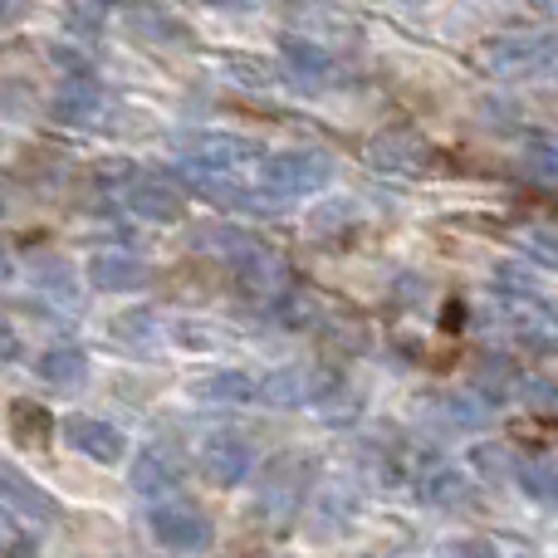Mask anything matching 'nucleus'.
Masks as SVG:
<instances>
[{
  "label": "nucleus",
  "instance_id": "f257e3e1",
  "mask_svg": "<svg viewBox=\"0 0 558 558\" xmlns=\"http://www.w3.org/2000/svg\"><path fill=\"white\" fill-rule=\"evenodd\" d=\"M328 172H333V167H328V157H318V153H279V157H265L260 162V182L275 186L279 196L314 192Z\"/></svg>",
  "mask_w": 558,
  "mask_h": 558
},
{
  "label": "nucleus",
  "instance_id": "f03ea898",
  "mask_svg": "<svg viewBox=\"0 0 558 558\" xmlns=\"http://www.w3.org/2000/svg\"><path fill=\"white\" fill-rule=\"evenodd\" d=\"M153 534H157V544L182 549V554H196V549L211 544V524H206V514L186 510V505H157L153 510Z\"/></svg>",
  "mask_w": 558,
  "mask_h": 558
},
{
  "label": "nucleus",
  "instance_id": "7ed1b4c3",
  "mask_svg": "<svg viewBox=\"0 0 558 558\" xmlns=\"http://www.w3.org/2000/svg\"><path fill=\"white\" fill-rule=\"evenodd\" d=\"M64 441L74 446V451L94 456V461H118V456H123V432H113L108 422H94V416H69Z\"/></svg>",
  "mask_w": 558,
  "mask_h": 558
},
{
  "label": "nucleus",
  "instance_id": "20e7f679",
  "mask_svg": "<svg viewBox=\"0 0 558 558\" xmlns=\"http://www.w3.org/2000/svg\"><path fill=\"white\" fill-rule=\"evenodd\" d=\"M0 505H10V510H20V514H35V520H54V500H49L35 481L15 475L10 465H0Z\"/></svg>",
  "mask_w": 558,
  "mask_h": 558
},
{
  "label": "nucleus",
  "instance_id": "39448f33",
  "mask_svg": "<svg viewBox=\"0 0 558 558\" xmlns=\"http://www.w3.org/2000/svg\"><path fill=\"white\" fill-rule=\"evenodd\" d=\"M202 465L211 481L235 485L245 471H251V451H245V441H235V436H216V441L202 451Z\"/></svg>",
  "mask_w": 558,
  "mask_h": 558
},
{
  "label": "nucleus",
  "instance_id": "423d86ee",
  "mask_svg": "<svg viewBox=\"0 0 558 558\" xmlns=\"http://www.w3.org/2000/svg\"><path fill=\"white\" fill-rule=\"evenodd\" d=\"M186 157H192V162H202V167H235V162H251L255 147L241 143V137H216V133H206V137H196V143L186 147Z\"/></svg>",
  "mask_w": 558,
  "mask_h": 558
},
{
  "label": "nucleus",
  "instance_id": "0eeeda50",
  "mask_svg": "<svg viewBox=\"0 0 558 558\" xmlns=\"http://www.w3.org/2000/svg\"><path fill=\"white\" fill-rule=\"evenodd\" d=\"M133 206L143 216H153V221H177V216H182V196H177L172 186H162V182H143V186H137Z\"/></svg>",
  "mask_w": 558,
  "mask_h": 558
},
{
  "label": "nucleus",
  "instance_id": "6e6552de",
  "mask_svg": "<svg viewBox=\"0 0 558 558\" xmlns=\"http://www.w3.org/2000/svg\"><path fill=\"white\" fill-rule=\"evenodd\" d=\"M318 387H324V377H308L304 367H284V373L270 377L265 397H275V402H304V397H314Z\"/></svg>",
  "mask_w": 558,
  "mask_h": 558
},
{
  "label": "nucleus",
  "instance_id": "1a4fd4ad",
  "mask_svg": "<svg viewBox=\"0 0 558 558\" xmlns=\"http://www.w3.org/2000/svg\"><path fill=\"white\" fill-rule=\"evenodd\" d=\"M39 373H45V383L74 387L78 377H84V353H78V348H54V353L39 357Z\"/></svg>",
  "mask_w": 558,
  "mask_h": 558
},
{
  "label": "nucleus",
  "instance_id": "9d476101",
  "mask_svg": "<svg viewBox=\"0 0 558 558\" xmlns=\"http://www.w3.org/2000/svg\"><path fill=\"white\" fill-rule=\"evenodd\" d=\"M133 485L143 495H167L177 485V465L167 461V456H157V451H147V461L137 465V475H133Z\"/></svg>",
  "mask_w": 558,
  "mask_h": 558
},
{
  "label": "nucleus",
  "instance_id": "9b49d317",
  "mask_svg": "<svg viewBox=\"0 0 558 558\" xmlns=\"http://www.w3.org/2000/svg\"><path fill=\"white\" fill-rule=\"evenodd\" d=\"M196 392H202V397H231V402H235V397H255V383L245 373H226V377H206Z\"/></svg>",
  "mask_w": 558,
  "mask_h": 558
},
{
  "label": "nucleus",
  "instance_id": "f8f14e48",
  "mask_svg": "<svg viewBox=\"0 0 558 558\" xmlns=\"http://www.w3.org/2000/svg\"><path fill=\"white\" fill-rule=\"evenodd\" d=\"M461 490H465V485L456 481L451 471H436L432 481L422 485V495H426V500H432V505H456V500H461Z\"/></svg>",
  "mask_w": 558,
  "mask_h": 558
},
{
  "label": "nucleus",
  "instance_id": "ddd939ff",
  "mask_svg": "<svg viewBox=\"0 0 558 558\" xmlns=\"http://www.w3.org/2000/svg\"><path fill=\"white\" fill-rule=\"evenodd\" d=\"M137 275L143 270H137V265H123V260H98L94 265V279L98 284H108V289L113 284H137Z\"/></svg>",
  "mask_w": 558,
  "mask_h": 558
},
{
  "label": "nucleus",
  "instance_id": "4468645a",
  "mask_svg": "<svg viewBox=\"0 0 558 558\" xmlns=\"http://www.w3.org/2000/svg\"><path fill=\"white\" fill-rule=\"evenodd\" d=\"M15 348H20V338L10 333L5 324H0V357H15Z\"/></svg>",
  "mask_w": 558,
  "mask_h": 558
},
{
  "label": "nucleus",
  "instance_id": "2eb2a0df",
  "mask_svg": "<svg viewBox=\"0 0 558 558\" xmlns=\"http://www.w3.org/2000/svg\"><path fill=\"white\" fill-rule=\"evenodd\" d=\"M461 558H495V554H490V549H485V544H471V549H465Z\"/></svg>",
  "mask_w": 558,
  "mask_h": 558
},
{
  "label": "nucleus",
  "instance_id": "dca6fc26",
  "mask_svg": "<svg viewBox=\"0 0 558 558\" xmlns=\"http://www.w3.org/2000/svg\"><path fill=\"white\" fill-rule=\"evenodd\" d=\"M10 275V260H5V255H0V279H5Z\"/></svg>",
  "mask_w": 558,
  "mask_h": 558
},
{
  "label": "nucleus",
  "instance_id": "f3484780",
  "mask_svg": "<svg viewBox=\"0 0 558 558\" xmlns=\"http://www.w3.org/2000/svg\"><path fill=\"white\" fill-rule=\"evenodd\" d=\"M539 5H549V10H558V0H539Z\"/></svg>",
  "mask_w": 558,
  "mask_h": 558
}]
</instances>
